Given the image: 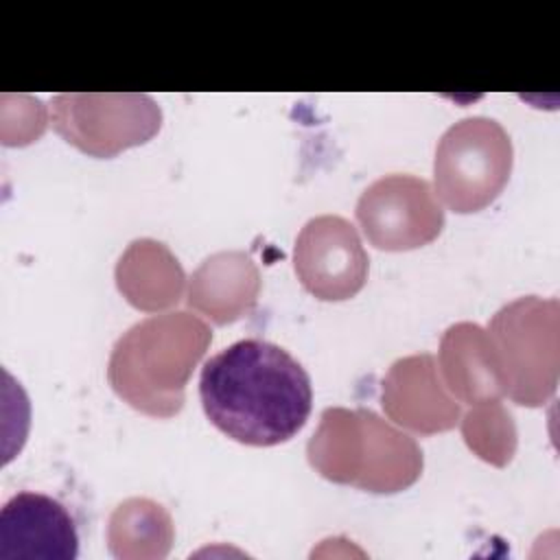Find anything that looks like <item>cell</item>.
Segmentation results:
<instances>
[{"mask_svg":"<svg viewBox=\"0 0 560 560\" xmlns=\"http://www.w3.org/2000/svg\"><path fill=\"white\" fill-rule=\"evenodd\" d=\"M173 538L171 514L151 499L122 501L107 523V549L118 560H162Z\"/></svg>","mask_w":560,"mask_h":560,"instance_id":"9a60e30c","label":"cell"},{"mask_svg":"<svg viewBox=\"0 0 560 560\" xmlns=\"http://www.w3.org/2000/svg\"><path fill=\"white\" fill-rule=\"evenodd\" d=\"M199 398L208 420L247 446L291 440L313 407L302 363L265 339H241L212 354L201 368Z\"/></svg>","mask_w":560,"mask_h":560,"instance_id":"6da1fadb","label":"cell"},{"mask_svg":"<svg viewBox=\"0 0 560 560\" xmlns=\"http://www.w3.org/2000/svg\"><path fill=\"white\" fill-rule=\"evenodd\" d=\"M462 433L470 451L492 466H505L516 448V429L499 400H483L462 420Z\"/></svg>","mask_w":560,"mask_h":560,"instance_id":"2e32d148","label":"cell"},{"mask_svg":"<svg viewBox=\"0 0 560 560\" xmlns=\"http://www.w3.org/2000/svg\"><path fill=\"white\" fill-rule=\"evenodd\" d=\"M260 276L243 252H219L201 262L188 284V304L223 326L243 317L258 298Z\"/></svg>","mask_w":560,"mask_h":560,"instance_id":"8fae6325","label":"cell"},{"mask_svg":"<svg viewBox=\"0 0 560 560\" xmlns=\"http://www.w3.org/2000/svg\"><path fill=\"white\" fill-rule=\"evenodd\" d=\"M293 267L311 295L339 302L363 289L368 254L350 221L322 214L300 230L293 247Z\"/></svg>","mask_w":560,"mask_h":560,"instance_id":"52a82bcc","label":"cell"},{"mask_svg":"<svg viewBox=\"0 0 560 560\" xmlns=\"http://www.w3.org/2000/svg\"><path fill=\"white\" fill-rule=\"evenodd\" d=\"M363 418L368 451L363 472L354 488L374 494H392L416 483L422 472V451L416 440L394 429L370 409H363Z\"/></svg>","mask_w":560,"mask_h":560,"instance_id":"5bb4252c","label":"cell"},{"mask_svg":"<svg viewBox=\"0 0 560 560\" xmlns=\"http://www.w3.org/2000/svg\"><path fill=\"white\" fill-rule=\"evenodd\" d=\"M368 451L363 409L328 407L322 411L319 427L308 440L306 455L311 466L328 481L357 486Z\"/></svg>","mask_w":560,"mask_h":560,"instance_id":"4fadbf2b","label":"cell"},{"mask_svg":"<svg viewBox=\"0 0 560 560\" xmlns=\"http://www.w3.org/2000/svg\"><path fill=\"white\" fill-rule=\"evenodd\" d=\"M357 221L374 247L407 252L440 236L444 210L427 179L394 173L361 192Z\"/></svg>","mask_w":560,"mask_h":560,"instance_id":"8992f818","label":"cell"},{"mask_svg":"<svg viewBox=\"0 0 560 560\" xmlns=\"http://www.w3.org/2000/svg\"><path fill=\"white\" fill-rule=\"evenodd\" d=\"M488 335L503 394L516 405L540 407L558 383V300L518 298L494 313Z\"/></svg>","mask_w":560,"mask_h":560,"instance_id":"3957f363","label":"cell"},{"mask_svg":"<svg viewBox=\"0 0 560 560\" xmlns=\"http://www.w3.org/2000/svg\"><path fill=\"white\" fill-rule=\"evenodd\" d=\"M52 129L92 158H114L149 142L162 127V109L149 94H57Z\"/></svg>","mask_w":560,"mask_h":560,"instance_id":"5b68a950","label":"cell"},{"mask_svg":"<svg viewBox=\"0 0 560 560\" xmlns=\"http://www.w3.org/2000/svg\"><path fill=\"white\" fill-rule=\"evenodd\" d=\"M210 339V328L190 313L142 319L114 343L109 385L133 409L171 418L182 411L186 383Z\"/></svg>","mask_w":560,"mask_h":560,"instance_id":"7a4b0ae2","label":"cell"},{"mask_svg":"<svg viewBox=\"0 0 560 560\" xmlns=\"http://www.w3.org/2000/svg\"><path fill=\"white\" fill-rule=\"evenodd\" d=\"M440 368L444 385L462 402L477 405L505 396L490 335L477 324L462 322L444 332Z\"/></svg>","mask_w":560,"mask_h":560,"instance_id":"30bf717a","label":"cell"},{"mask_svg":"<svg viewBox=\"0 0 560 560\" xmlns=\"http://www.w3.org/2000/svg\"><path fill=\"white\" fill-rule=\"evenodd\" d=\"M79 534L70 512L52 497L18 492L0 510V558L74 560Z\"/></svg>","mask_w":560,"mask_h":560,"instance_id":"ba28073f","label":"cell"},{"mask_svg":"<svg viewBox=\"0 0 560 560\" xmlns=\"http://www.w3.org/2000/svg\"><path fill=\"white\" fill-rule=\"evenodd\" d=\"M512 173V142L492 118L472 116L444 131L435 147V197L453 212L490 206Z\"/></svg>","mask_w":560,"mask_h":560,"instance_id":"277c9868","label":"cell"},{"mask_svg":"<svg viewBox=\"0 0 560 560\" xmlns=\"http://www.w3.org/2000/svg\"><path fill=\"white\" fill-rule=\"evenodd\" d=\"M385 413L400 427L422 435L442 433L457 424L459 402L440 378L435 359L427 352L398 359L383 378Z\"/></svg>","mask_w":560,"mask_h":560,"instance_id":"9c48e42d","label":"cell"},{"mask_svg":"<svg viewBox=\"0 0 560 560\" xmlns=\"http://www.w3.org/2000/svg\"><path fill=\"white\" fill-rule=\"evenodd\" d=\"M184 269L164 243L133 241L116 265V284L125 300L140 311H160L179 302Z\"/></svg>","mask_w":560,"mask_h":560,"instance_id":"7c38bea8","label":"cell"}]
</instances>
